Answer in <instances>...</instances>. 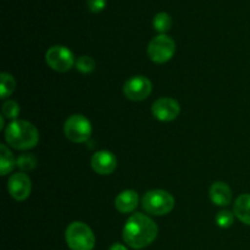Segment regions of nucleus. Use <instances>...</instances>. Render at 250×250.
Returning a JSON list of instances; mask_svg holds the SVG:
<instances>
[{
    "instance_id": "nucleus-1",
    "label": "nucleus",
    "mask_w": 250,
    "mask_h": 250,
    "mask_svg": "<svg viewBox=\"0 0 250 250\" xmlns=\"http://www.w3.org/2000/svg\"><path fill=\"white\" fill-rule=\"evenodd\" d=\"M158 232V225L150 217L137 212L127 219L122 231V237L125 243L131 248L143 249L155 241Z\"/></svg>"
},
{
    "instance_id": "nucleus-2",
    "label": "nucleus",
    "mask_w": 250,
    "mask_h": 250,
    "mask_svg": "<svg viewBox=\"0 0 250 250\" xmlns=\"http://www.w3.org/2000/svg\"><path fill=\"white\" fill-rule=\"evenodd\" d=\"M5 141L17 150H28L38 144L39 132L31 122L14 120L5 129Z\"/></svg>"
},
{
    "instance_id": "nucleus-3",
    "label": "nucleus",
    "mask_w": 250,
    "mask_h": 250,
    "mask_svg": "<svg viewBox=\"0 0 250 250\" xmlns=\"http://www.w3.org/2000/svg\"><path fill=\"white\" fill-rule=\"evenodd\" d=\"M65 239L71 250H93L95 246L94 233L84 222L75 221L68 225Z\"/></svg>"
},
{
    "instance_id": "nucleus-4",
    "label": "nucleus",
    "mask_w": 250,
    "mask_h": 250,
    "mask_svg": "<svg viewBox=\"0 0 250 250\" xmlns=\"http://www.w3.org/2000/svg\"><path fill=\"white\" fill-rule=\"evenodd\" d=\"M142 207L146 212L155 216L170 214L175 208V198L163 189H153L146 192L142 198Z\"/></svg>"
},
{
    "instance_id": "nucleus-5",
    "label": "nucleus",
    "mask_w": 250,
    "mask_h": 250,
    "mask_svg": "<svg viewBox=\"0 0 250 250\" xmlns=\"http://www.w3.org/2000/svg\"><path fill=\"white\" fill-rule=\"evenodd\" d=\"M63 132L66 138L72 143H84L92 136V124L83 115H72L66 120Z\"/></svg>"
},
{
    "instance_id": "nucleus-6",
    "label": "nucleus",
    "mask_w": 250,
    "mask_h": 250,
    "mask_svg": "<svg viewBox=\"0 0 250 250\" xmlns=\"http://www.w3.org/2000/svg\"><path fill=\"white\" fill-rule=\"evenodd\" d=\"M176 53V43L171 37L159 34L154 37L148 45V55L155 63H165L173 58Z\"/></svg>"
},
{
    "instance_id": "nucleus-7",
    "label": "nucleus",
    "mask_w": 250,
    "mask_h": 250,
    "mask_svg": "<svg viewBox=\"0 0 250 250\" xmlns=\"http://www.w3.org/2000/svg\"><path fill=\"white\" fill-rule=\"evenodd\" d=\"M46 65L56 72H67L75 66V55L63 45H54L45 53Z\"/></svg>"
},
{
    "instance_id": "nucleus-8",
    "label": "nucleus",
    "mask_w": 250,
    "mask_h": 250,
    "mask_svg": "<svg viewBox=\"0 0 250 250\" xmlns=\"http://www.w3.org/2000/svg\"><path fill=\"white\" fill-rule=\"evenodd\" d=\"M153 85L146 76H133L124 84V94L132 102H142L150 95Z\"/></svg>"
},
{
    "instance_id": "nucleus-9",
    "label": "nucleus",
    "mask_w": 250,
    "mask_h": 250,
    "mask_svg": "<svg viewBox=\"0 0 250 250\" xmlns=\"http://www.w3.org/2000/svg\"><path fill=\"white\" fill-rule=\"evenodd\" d=\"M153 116L161 122L173 121L178 117L181 112V106L177 100L172 98H159L151 107Z\"/></svg>"
},
{
    "instance_id": "nucleus-10",
    "label": "nucleus",
    "mask_w": 250,
    "mask_h": 250,
    "mask_svg": "<svg viewBox=\"0 0 250 250\" xmlns=\"http://www.w3.org/2000/svg\"><path fill=\"white\" fill-rule=\"evenodd\" d=\"M7 190L11 198L17 202H23L29 197L32 190V181L26 173L17 172L10 176L7 181Z\"/></svg>"
},
{
    "instance_id": "nucleus-11",
    "label": "nucleus",
    "mask_w": 250,
    "mask_h": 250,
    "mask_svg": "<svg viewBox=\"0 0 250 250\" xmlns=\"http://www.w3.org/2000/svg\"><path fill=\"white\" fill-rule=\"evenodd\" d=\"M90 165H92L94 172H97L98 175H111L117 167V159L111 151L100 150L93 154Z\"/></svg>"
},
{
    "instance_id": "nucleus-12",
    "label": "nucleus",
    "mask_w": 250,
    "mask_h": 250,
    "mask_svg": "<svg viewBox=\"0 0 250 250\" xmlns=\"http://www.w3.org/2000/svg\"><path fill=\"white\" fill-rule=\"evenodd\" d=\"M138 202L139 198L137 192L132 189H127L117 195L116 199H115V208L121 214H129V212H133L137 209Z\"/></svg>"
},
{
    "instance_id": "nucleus-13",
    "label": "nucleus",
    "mask_w": 250,
    "mask_h": 250,
    "mask_svg": "<svg viewBox=\"0 0 250 250\" xmlns=\"http://www.w3.org/2000/svg\"><path fill=\"white\" fill-rule=\"evenodd\" d=\"M209 195L217 207H227L232 202V190L225 182H215L210 187Z\"/></svg>"
},
{
    "instance_id": "nucleus-14",
    "label": "nucleus",
    "mask_w": 250,
    "mask_h": 250,
    "mask_svg": "<svg viewBox=\"0 0 250 250\" xmlns=\"http://www.w3.org/2000/svg\"><path fill=\"white\" fill-rule=\"evenodd\" d=\"M234 216L250 226V194H242L234 202Z\"/></svg>"
},
{
    "instance_id": "nucleus-15",
    "label": "nucleus",
    "mask_w": 250,
    "mask_h": 250,
    "mask_svg": "<svg viewBox=\"0 0 250 250\" xmlns=\"http://www.w3.org/2000/svg\"><path fill=\"white\" fill-rule=\"evenodd\" d=\"M15 165H16V160L14 159L10 149L5 144H1L0 146V172H1V176L7 175L10 171H12Z\"/></svg>"
},
{
    "instance_id": "nucleus-16",
    "label": "nucleus",
    "mask_w": 250,
    "mask_h": 250,
    "mask_svg": "<svg viewBox=\"0 0 250 250\" xmlns=\"http://www.w3.org/2000/svg\"><path fill=\"white\" fill-rule=\"evenodd\" d=\"M15 88H16V81L12 77V75L2 72L0 75V98L5 99L9 95H11Z\"/></svg>"
},
{
    "instance_id": "nucleus-17",
    "label": "nucleus",
    "mask_w": 250,
    "mask_h": 250,
    "mask_svg": "<svg viewBox=\"0 0 250 250\" xmlns=\"http://www.w3.org/2000/svg\"><path fill=\"white\" fill-rule=\"evenodd\" d=\"M172 26V19L167 12H159L153 19V27L160 34H165Z\"/></svg>"
},
{
    "instance_id": "nucleus-18",
    "label": "nucleus",
    "mask_w": 250,
    "mask_h": 250,
    "mask_svg": "<svg viewBox=\"0 0 250 250\" xmlns=\"http://www.w3.org/2000/svg\"><path fill=\"white\" fill-rule=\"evenodd\" d=\"M16 166L22 171V172L34 170L37 166V158L33 154H21V155L16 159Z\"/></svg>"
},
{
    "instance_id": "nucleus-19",
    "label": "nucleus",
    "mask_w": 250,
    "mask_h": 250,
    "mask_svg": "<svg viewBox=\"0 0 250 250\" xmlns=\"http://www.w3.org/2000/svg\"><path fill=\"white\" fill-rule=\"evenodd\" d=\"M75 66L76 68H77V71H80L81 73L87 75V73H92L93 71L95 70V61L94 59L90 58V56L82 55L76 60Z\"/></svg>"
},
{
    "instance_id": "nucleus-20",
    "label": "nucleus",
    "mask_w": 250,
    "mask_h": 250,
    "mask_svg": "<svg viewBox=\"0 0 250 250\" xmlns=\"http://www.w3.org/2000/svg\"><path fill=\"white\" fill-rule=\"evenodd\" d=\"M20 114V106L15 100H7L2 104L1 115L6 119L15 120Z\"/></svg>"
},
{
    "instance_id": "nucleus-21",
    "label": "nucleus",
    "mask_w": 250,
    "mask_h": 250,
    "mask_svg": "<svg viewBox=\"0 0 250 250\" xmlns=\"http://www.w3.org/2000/svg\"><path fill=\"white\" fill-rule=\"evenodd\" d=\"M233 220H234V215L232 214L231 211L229 210H221L219 214L216 215V221L217 226L221 227V229H229V227L232 226L233 224Z\"/></svg>"
},
{
    "instance_id": "nucleus-22",
    "label": "nucleus",
    "mask_w": 250,
    "mask_h": 250,
    "mask_svg": "<svg viewBox=\"0 0 250 250\" xmlns=\"http://www.w3.org/2000/svg\"><path fill=\"white\" fill-rule=\"evenodd\" d=\"M88 9L92 12H100L106 6V0H87Z\"/></svg>"
},
{
    "instance_id": "nucleus-23",
    "label": "nucleus",
    "mask_w": 250,
    "mask_h": 250,
    "mask_svg": "<svg viewBox=\"0 0 250 250\" xmlns=\"http://www.w3.org/2000/svg\"><path fill=\"white\" fill-rule=\"evenodd\" d=\"M109 250H127V248L124 246V244L115 243V244H112L111 247H110Z\"/></svg>"
}]
</instances>
